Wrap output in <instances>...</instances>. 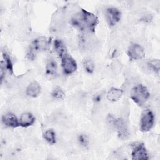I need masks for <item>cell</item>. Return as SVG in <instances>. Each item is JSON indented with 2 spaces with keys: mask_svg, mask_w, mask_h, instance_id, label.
<instances>
[{
  "mask_svg": "<svg viewBox=\"0 0 160 160\" xmlns=\"http://www.w3.org/2000/svg\"><path fill=\"white\" fill-rule=\"evenodd\" d=\"M71 22L84 32L94 33L98 24V18L93 13L82 9L71 17Z\"/></svg>",
  "mask_w": 160,
  "mask_h": 160,
  "instance_id": "obj_1",
  "label": "cell"
},
{
  "mask_svg": "<svg viewBox=\"0 0 160 160\" xmlns=\"http://www.w3.org/2000/svg\"><path fill=\"white\" fill-rule=\"evenodd\" d=\"M150 94L147 88L142 84L135 85L131 90L130 98L138 106H142L149 98Z\"/></svg>",
  "mask_w": 160,
  "mask_h": 160,
  "instance_id": "obj_2",
  "label": "cell"
},
{
  "mask_svg": "<svg viewBox=\"0 0 160 160\" xmlns=\"http://www.w3.org/2000/svg\"><path fill=\"white\" fill-rule=\"evenodd\" d=\"M154 123V116L149 109H145L141 113L140 118V130L142 132L149 131Z\"/></svg>",
  "mask_w": 160,
  "mask_h": 160,
  "instance_id": "obj_3",
  "label": "cell"
},
{
  "mask_svg": "<svg viewBox=\"0 0 160 160\" xmlns=\"http://www.w3.org/2000/svg\"><path fill=\"white\" fill-rule=\"evenodd\" d=\"M132 159L134 160H145L148 159V154L144 144L136 142L132 146Z\"/></svg>",
  "mask_w": 160,
  "mask_h": 160,
  "instance_id": "obj_4",
  "label": "cell"
},
{
  "mask_svg": "<svg viewBox=\"0 0 160 160\" xmlns=\"http://www.w3.org/2000/svg\"><path fill=\"white\" fill-rule=\"evenodd\" d=\"M61 66L64 72L66 74H71L77 69L76 61L68 54L61 58Z\"/></svg>",
  "mask_w": 160,
  "mask_h": 160,
  "instance_id": "obj_5",
  "label": "cell"
},
{
  "mask_svg": "<svg viewBox=\"0 0 160 160\" xmlns=\"http://www.w3.org/2000/svg\"><path fill=\"white\" fill-rule=\"evenodd\" d=\"M105 18L110 26H114L121 19V13L116 8H108L105 11Z\"/></svg>",
  "mask_w": 160,
  "mask_h": 160,
  "instance_id": "obj_6",
  "label": "cell"
},
{
  "mask_svg": "<svg viewBox=\"0 0 160 160\" xmlns=\"http://www.w3.org/2000/svg\"><path fill=\"white\" fill-rule=\"evenodd\" d=\"M128 55L132 60H140L145 56L144 48L138 44H131L128 49Z\"/></svg>",
  "mask_w": 160,
  "mask_h": 160,
  "instance_id": "obj_7",
  "label": "cell"
},
{
  "mask_svg": "<svg viewBox=\"0 0 160 160\" xmlns=\"http://www.w3.org/2000/svg\"><path fill=\"white\" fill-rule=\"evenodd\" d=\"M119 139L126 140L129 138L130 132L126 121L122 118H118L116 121V129Z\"/></svg>",
  "mask_w": 160,
  "mask_h": 160,
  "instance_id": "obj_8",
  "label": "cell"
},
{
  "mask_svg": "<svg viewBox=\"0 0 160 160\" xmlns=\"http://www.w3.org/2000/svg\"><path fill=\"white\" fill-rule=\"evenodd\" d=\"M1 121L2 124L6 127L17 128L20 126L19 119L15 116L14 114L11 112H8L3 114L1 118Z\"/></svg>",
  "mask_w": 160,
  "mask_h": 160,
  "instance_id": "obj_9",
  "label": "cell"
},
{
  "mask_svg": "<svg viewBox=\"0 0 160 160\" xmlns=\"http://www.w3.org/2000/svg\"><path fill=\"white\" fill-rule=\"evenodd\" d=\"M49 45V41L44 36H40L36 38L31 46L38 52L47 49Z\"/></svg>",
  "mask_w": 160,
  "mask_h": 160,
  "instance_id": "obj_10",
  "label": "cell"
},
{
  "mask_svg": "<svg viewBox=\"0 0 160 160\" xmlns=\"http://www.w3.org/2000/svg\"><path fill=\"white\" fill-rule=\"evenodd\" d=\"M19 121L20 126L27 128L32 126L35 122V117L29 112H24L20 116Z\"/></svg>",
  "mask_w": 160,
  "mask_h": 160,
  "instance_id": "obj_11",
  "label": "cell"
},
{
  "mask_svg": "<svg viewBox=\"0 0 160 160\" xmlns=\"http://www.w3.org/2000/svg\"><path fill=\"white\" fill-rule=\"evenodd\" d=\"M41 86L37 81L31 82L26 89V93L28 96L31 98L37 97L41 92Z\"/></svg>",
  "mask_w": 160,
  "mask_h": 160,
  "instance_id": "obj_12",
  "label": "cell"
},
{
  "mask_svg": "<svg viewBox=\"0 0 160 160\" xmlns=\"http://www.w3.org/2000/svg\"><path fill=\"white\" fill-rule=\"evenodd\" d=\"M58 72V64L52 58H49L46 65V73L48 76L54 77Z\"/></svg>",
  "mask_w": 160,
  "mask_h": 160,
  "instance_id": "obj_13",
  "label": "cell"
},
{
  "mask_svg": "<svg viewBox=\"0 0 160 160\" xmlns=\"http://www.w3.org/2000/svg\"><path fill=\"white\" fill-rule=\"evenodd\" d=\"M2 58L3 60L1 62L6 69V71L9 74H13V64L9 56V54L5 49L2 50Z\"/></svg>",
  "mask_w": 160,
  "mask_h": 160,
  "instance_id": "obj_14",
  "label": "cell"
},
{
  "mask_svg": "<svg viewBox=\"0 0 160 160\" xmlns=\"http://www.w3.org/2000/svg\"><path fill=\"white\" fill-rule=\"evenodd\" d=\"M123 94V90L119 88H112L107 93V99L112 102H115L119 100Z\"/></svg>",
  "mask_w": 160,
  "mask_h": 160,
  "instance_id": "obj_15",
  "label": "cell"
},
{
  "mask_svg": "<svg viewBox=\"0 0 160 160\" xmlns=\"http://www.w3.org/2000/svg\"><path fill=\"white\" fill-rule=\"evenodd\" d=\"M54 49L56 54L61 58L62 56L68 54L67 49L64 42L61 40L56 39L54 41Z\"/></svg>",
  "mask_w": 160,
  "mask_h": 160,
  "instance_id": "obj_16",
  "label": "cell"
},
{
  "mask_svg": "<svg viewBox=\"0 0 160 160\" xmlns=\"http://www.w3.org/2000/svg\"><path fill=\"white\" fill-rule=\"evenodd\" d=\"M146 66L148 70L153 71L156 73H159L160 69V62L159 59H152L146 63Z\"/></svg>",
  "mask_w": 160,
  "mask_h": 160,
  "instance_id": "obj_17",
  "label": "cell"
},
{
  "mask_svg": "<svg viewBox=\"0 0 160 160\" xmlns=\"http://www.w3.org/2000/svg\"><path fill=\"white\" fill-rule=\"evenodd\" d=\"M43 138L48 143L51 144H54L56 141V133L51 129H48L44 132Z\"/></svg>",
  "mask_w": 160,
  "mask_h": 160,
  "instance_id": "obj_18",
  "label": "cell"
},
{
  "mask_svg": "<svg viewBox=\"0 0 160 160\" xmlns=\"http://www.w3.org/2000/svg\"><path fill=\"white\" fill-rule=\"evenodd\" d=\"M83 67L84 70L88 73H92L94 70V63L90 58L85 59L83 61Z\"/></svg>",
  "mask_w": 160,
  "mask_h": 160,
  "instance_id": "obj_19",
  "label": "cell"
},
{
  "mask_svg": "<svg viewBox=\"0 0 160 160\" xmlns=\"http://www.w3.org/2000/svg\"><path fill=\"white\" fill-rule=\"evenodd\" d=\"M52 96L55 99L61 100L64 98L65 93L60 87L56 86L53 89L52 91Z\"/></svg>",
  "mask_w": 160,
  "mask_h": 160,
  "instance_id": "obj_20",
  "label": "cell"
},
{
  "mask_svg": "<svg viewBox=\"0 0 160 160\" xmlns=\"http://www.w3.org/2000/svg\"><path fill=\"white\" fill-rule=\"evenodd\" d=\"M78 141L81 146L87 147L89 143V139L87 135L81 134L78 137Z\"/></svg>",
  "mask_w": 160,
  "mask_h": 160,
  "instance_id": "obj_21",
  "label": "cell"
},
{
  "mask_svg": "<svg viewBox=\"0 0 160 160\" xmlns=\"http://www.w3.org/2000/svg\"><path fill=\"white\" fill-rule=\"evenodd\" d=\"M117 119L112 115L109 114L108 116L106 118L107 125L111 129H116V124Z\"/></svg>",
  "mask_w": 160,
  "mask_h": 160,
  "instance_id": "obj_22",
  "label": "cell"
},
{
  "mask_svg": "<svg viewBox=\"0 0 160 160\" xmlns=\"http://www.w3.org/2000/svg\"><path fill=\"white\" fill-rule=\"evenodd\" d=\"M112 69L115 72H119L121 69V64L118 61H114L112 64Z\"/></svg>",
  "mask_w": 160,
  "mask_h": 160,
  "instance_id": "obj_23",
  "label": "cell"
}]
</instances>
